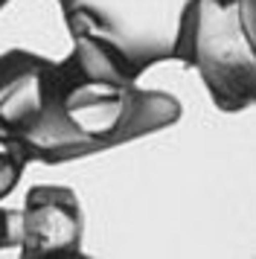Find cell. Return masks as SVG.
Instances as JSON below:
<instances>
[{
    "instance_id": "7a4b0ae2",
    "label": "cell",
    "mask_w": 256,
    "mask_h": 259,
    "mask_svg": "<svg viewBox=\"0 0 256 259\" xmlns=\"http://www.w3.org/2000/svg\"><path fill=\"white\" fill-rule=\"evenodd\" d=\"M192 0H58L73 44L96 50L128 79L160 61H181Z\"/></svg>"
},
{
    "instance_id": "5b68a950",
    "label": "cell",
    "mask_w": 256,
    "mask_h": 259,
    "mask_svg": "<svg viewBox=\"0 0 256 259\" xmlns=\"http://www.w3.org/2000/svg\"><path fill=\"white\" fill-rule=\"evenodd\" d=\"M47 61L50 59L26 50H9L0 56V131L21 143L41 111Z\"/></svg>"
},
{
    "instance_id": "3957f363",
    "label": "cell",
    "mask_w": 256,
    "mask_h": 259,
    "mask_svg": "<svg viewBox=\"0 0 256 259\" xmlns=\"http://www.w3.org/2000/svg\"><path fill=\"white\" fill-rule=\"evenodd\" d=\"M181 61L198 70L221 111L256 105V0H192Z\"/></svg>"
},
{
    "instance_id": "277c9868",
    "label": "cell",
    "mask_w": 256,
    "mask_h": 259,
    "mask_svg": "<svg viewBox=\"0 0 256 259\" xmlns=\"http://www.w3.org/2000/svg\"><path fill=\"white\" fill-rule=\"evenodd\" d=\"M84 215L70 187L38 184L26 192L18 227L23 259H76L81 256Z\"/></svg>"
},
{
    "instance_id": "52a82bcc",
    "label": "cell",
    "mask_w": 256,
    "mask_h": 259,
    "mask_svg": "<svg viewBox=\"0 0 256 259\" xmlns=\"http://www.w3.org/2000/svg\"><path fill=\"white\" fill-rule=\"evenodd\" d=\"M18 245V230H15V212L0 207V247Z\"/></svg>"
},
{
    "instance_id": "6da1fadb",
    "label": "cell",
    "mask_w": 256,
    "mask_h": 259,
    "mask_svg": "<svg viewBox=\"0 0 256 259\" xmlns=\"http://www.w3.org/2000/svg\"><path fill=\"white\" fill-rule=\"evenodd\" d=\"M181 119V102L146 91L84 44L61 61H47L41 111L23 146L47 166L81 160L131 140L149 137Z\"/></svg>"
},
{
    "instance_id": "8992f818",
    "label": "cell",
    "mask_w": 256,
    "mask_h": 259,
    "mask_svg": "<svg viewBox=\"0 0 256 259\" xmlns=\"http://www.w3.org/2000/svg\"><path fill=\"white\" fill-rule=\"evenodd\" d=\"M29 160L32 157L26 152V146L18 137L0 131V201L15 192V187L21 184V175Z\"/></svg>"
}]
</instances>
